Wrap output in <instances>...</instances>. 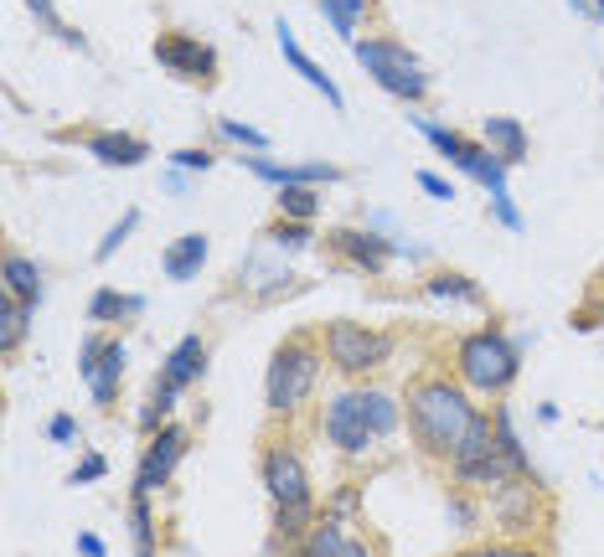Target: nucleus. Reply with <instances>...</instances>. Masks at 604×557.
<instances>
[{
  "mask_svg": "<svg viewBox=\"0 0 604 557\" xmlns=\"http://www.w3.org/2000/svg\"><path fill=\"white\" fill-rule=\"evenodd\" d=\"M475 419H481V413H475V403L465 398V388L419 382V388L408 392V423H413V439L423 444V454H444V460H454V450L465 444Z\"/></svg>",
  "mask_w": 604,
  "mask_h": 557,
  "instance_id": "1",
  "label": "nucleus"
},
{
  "mask_svg": "<svg viewBox=\"0 0 604 557\" xmlns=\"http://www.w3.org/2000/svg\"><path fill=\"white\" fill-rule=\"evenodd\" d=\"M398 429V403L388 392H341L326 408V439L341 454H367Z\"/></svg>",
  "mask_w": 604,
  "mask_h": 557,
  "instance_id": "2",
  "label": "nucleus"
},
{
  "mask_svg": "<svg viewBox=\"0 0 604 557\" xmlns=\"http://www.w3.org/2000/svg\"><path fill=\"white\" fill-rule=\"evenodd\" d=\"M316 372H320L316 341L310 336H289L285 347L274 351L269 377H264V398H269L274 413H295L310 398V388H316Z\"/></svg>",
  "mask_w": 604,
  "mask_h": 557,
  "instance_id": "3",
  "label": "nucleus"
},
{
  "mask_svg": "<svg viewBox=\"0 0 604 557\" xmlns=\"http://www.w3.org/2000/svg\"><path fill=\"white\" fill-rule=\"evenodd\" d=\"M454 367H460V377H465V388L475 392H506L516 382V347L506 341L501 331H475L460 341V351H454Z\"/></svg>",
  "mask_w": 604,
  "mask_h": 557,
  "instance_id": "4",
  "label": "nucleus"
},
{
  "mask_svg": "<svg viewBox=\"0 0 604 557\" xmlns=\"http://www.w3.org/2000/svg\"><path fill=\"white\" fill-rule=\"evenodd\" d=\"M357 62H362L393 99H413V104H419L423 93H429V73H423L419 58H408V47H398V42H357Z\"/></svg>",
  "mask_w": 604,
  "mask_h": 557,
  "instance_id": "5",
  "label": "nucleus"
},
{
  "mask_svg": "<svg viewBox=\"0 0 604 557\" xmlns=\"http://www.w3.org/2000/svg\"><path fill=\"white\" fill-rule=\"evenodd\" d=\"M326 357H331L341 372H372L393 357V341L382 331H367V326H351V320H331L326 326Z\"/></svg>",
  "mask_w": 604,
  "mask_h": 557,
  "instance_id": "6",
  "label": "nucleus"
},
{
  "mask_svg": "<svg viewBox=\"0 0 604 557\" xmlns=\"http://www.w3.org/2000/svg\"><path fill=\"white\" fill-rule=\"evenodd\" d=\"M78 372L89 377L93 403L114 408V392H120V377H124V341L89 336V341H83V351H78Z\"/></svg>",
  "mask_w": 604,
  "mask_h": 557,
  "instance_id": "7",
  "label": "nucleus"
},
{
  "mask_svg": "<svg viewBox=\"0 0 604 557\" xmlns=\"http://www.w3.org/2000/svg\"><path fill=\"white\" fill-rule=\"evenodd\" d=\"M155 62L166 68V73L186 78V83H207L217 73V52L197 37H186V31H166L161 42H155Z\"/></svg>",
  "mask_w": 604,
  "mask_h": 557,
  "instance_id": "8",
  "label": "nucleus"
},
{
  "mask_svg": "<svg viewBox=\"0 0 604 557\" xmlns=\"http://www.w3.org/2000/svg\"><path fill=\"white\" fill-rule=\"evenodd\" d=\"M264 485H269L274 506H310V475H305V460L289 444H274L264 454Z\"/></svg>",
  "mask_w": 604,
  "mask_h": 557,
  "instance_id": "9",
  "label": "nucleus"
},
{
  "mask_svg": "<svg viewBox=\"0 0 604 557\" xmlns=\"http://www.w3.org/2000/svg\"><path fill=\"white\" fill-rule=\"evenodd\" d=\"M182 454H186V434L176 429V423H166L161 434H151V444H145V460H140V470H135V491L155 496V491H161V485L176 475Z\"/></svg>",
  "mask_w": 604,
  "mask_h": 557,
  "instance_id": "10",
  "label": "nucleus"
},
{
  "mask_svg": "<svg viewBox=\"0 0 604 557\" xmlns=\"http://www.w3.org/2000/svg\"><path fill=\"white\" fill-rule=\"evenodd\" d=\"M331 248L347 258V264H357L362 274H382V269H388V258L398 254L388 238H378V233H362V227H336Z\"/></svg>",
  "mask_w": 604,
  "mask_h": 557,
  "instance_id": "11",
  "label": "nucleus"
},
{
  "mask_svg": "<svg viewBox=\"0 0 604 557\" xmlns=\"http://www.w3.org/2000/svg\"><path fill=\"white\" fill-rule=\"evenodd\" d=\"M243 166L274 186H316V182H336L341 176L336 166H279V161H264V155H243Z\"/></svg>",
  "mask_w": 604,
  "mask_h": 557,
  "instance_id": "12",
  "label": "nucleus"
},
{
  "mask_svg": "<svg viewBox=\"0 0 604 557\" xmlns=\"http://www.w3.org/2000/svg\"><path fill=\"white\" fill-rule=\"evenodd\" d=\"M202 367H207V341H202V336H186L182 347L166 357V372H161V382H166V388H176V392H186L202 377Z\"/></svg>",
  "mask_w": 604,
  "mask_h": 557,
  "instance_id": "13",
  "label": "nucleus"
},
{
  "mask_svg": "<svg viewBox=\"0 0 604 557\" xmlns=\"http://www.w3.org/2000/svg\"><path fill=\"white\" fill-rule=\"evenodd\" d=\"M279 52H285V62H289V68H295V73L305 78V83H310V89H320V93H326V104H331V109H347V99H341V89H336L331 78L320 73L316 62L305 58V52H300V42H295V31H289L285 21H279Z\"/></svg>",
  "mask_w": 604,
  "mask_h": 557,
  "instance_id": "14",
  "label": "nucleus"
},
{
  "mask_svg": "<svg viewBox=\"0 0 604 557\" xmlns=\"http://www.w3.org/2000/svg\"><path fill=\"white\" fill-rule=\"evenodd\" d=\"M305 553L310 557H372V547L357 543V537H347L336 522H320V527L305 532Z\"/></svg>",
  "mask_w": 604,
  "mask_h": 557,
  "instance_id": "15",
  "label": "nucleus"
},
{
  "mask_svg": "<svg viewBox=\"0 0 604 557\" xmlns=\"http://www.w3.org/2000/svg\"><path fill=\"white\" fill-rule=\"evenodd\" d=\"M161 264H166L171 279H197L202 264H207V233H186V238H176Z\"/></svg>",
  "mask_w": 604,
  "mask_h": 557,
  "instance_id": "16",
  "label": "nucleus"
},
{
  "mask_svg": "<svg viewBox=\"0 0 604 557\" xmlns=\"http://www.w3.org/2000/svg\"><path fill=\"white\" fill-rule=\"evenodd\" d=\"M485 145L506 161V166H516V161H528V130L516 120H506V114H496V120H485Z\"/></svg>",
  "mask_w": 604,
  "mask_h": 557,
  "instance_id": "17",
  "label": "nucleus"
},
{
  "mask_svg": "<svg viewBox=\"0 0 604 557\" xmlns=\"http://www.w3.org/2000/svg\"><path fill=\"white\" fill-rule=\"evenodd\" d=\"M89 155H99L104 166H140L145 155H151V145L135 135H93L89 140Z\"/></svg>",
  "mask_w": 604,
  "mask_h": 557,
  "instance_id": "18",
  "label": "nucleus"
},
{
  "mask_svg": "<svg viewBox=\"0 0 604 557\" xmlns=\"http://www.w3.org/2000/svg\"><path fill=\"white\" fill-rule=\"evenodd\" d=\"M6 295L37 305L42 300V269H37L31 258H21V254H6Z\"/></svg>",
  "mask_w": 604,
  "mask_h": 557,
  "instance_id": "19",
  "label": "nucleus"
},
{
  "mask_svg": "<svg viewBox=\"0 0 604 557\" xmlns=\"http://www.w3.org/2000/svg\"><path fill=\"white\" fill-rule=\"evenodd\" d=\"M145 310V300L140 295H120V289H99L89 305V320H99V326H109V320H124V316H140Z\"/></svg>",
  "mask_w": 604,
  "mask_h": 557,
  "instance_id": "20",
  "label": "nucleus"
},
{
  "mask_svg": "<svg viewBox=\"0 0 604 557\" xmlns=\"http://www.w3.org/2000/svg\"><path fill=\"white\" fill-rule=\"evenodd\" d=\"M37 310V305H27V300H16V295H6L0 300V351L11 357L16 347H21V336H27V316Z\"/></svg>",
  "mask_w": 604,
  "mask_h": 557,
  "instance_id": "21",
  "label": "nucleus"
},
{
  "mask_svg": "<svg viewBox=\"0 0 604 557\" xmlns=\"http://www.w3.org/2000/svg\"><path fill=\"white\" fill-rule=\"evenodd\" d=\"M320 11H326V21L336 27V37L357 42V27L367 21V0H320Z\"/></svg>",
  "mask_w": 604,
  "mask_h": 557,
  "instance_id": "22",
  "label": "nucleus"
},
{
  "mask_svg": "<svg viewBox=\"0 0 604 557\" xmlns=\"http://www.w3.org/2000/svg\"><path fill=\"white\" fill-rule=\"evenodd\" d=\"M316 212H320L316 186H279V217H289V223H310Z\"/></svg>",
  "mask_w": 604,
  "mask_h": 557,
  "instance_id": "23",
  "label": "nucleus"
},
{
  "mask_svg": "<svg viewBox=\"0 0 604 557\" xmlns=\"http://www.w3.org/2000/svg\"><path fill=\"white\" fill-rule=\"evenodd\" d=\"M423 289H429L434 300H481V285L465 279V274H434Z\"/></svg>",
  "mask_w": 604,
  "mask_h": 557,
  "instance_id": "24",
  "label": "nucleus"
},
{
  "mask_svg": "<svg viewBox=\"0 0 604 557\" xmlns=\"http://www.w3.org/2000/svg\"><path fill=\"white\" fill-rule=\"evenodd\" d=\"M243 285H254L258 295H279L289 285V269H264V258H243Z\"/></svg>",
  "mask_w": 604,
  "mask_h": 557,
  "instance_id": "25",
  "label": "nucleus"
},
{
  "mask_svg": "<svg viewBox=\"0 0 604 557\" xmlns=\"http://www.w3.org/2000/svg\"><path fill=\"white\" fill-rule=\"evenodd\" d=\"M27 6H31V16H37V21H42L47 31H58V37H62V42H68V47H83V37H78V31L68 27V21H62L52 0H27Z\"/></svg>",
  "mask_w": 604,
  "mask_h": 557,
  "instance_id": "26",
  "label": "nucleus"
},
{
  "mask_svg": "<svg viewBox=\"0 0 604 557\" xmlns=\"http://www.w3.org/2000/svg\"><path fill=\"white\" fill-rule=\"evenodd\" d=\"M274 527H279V537H305L310 532V506H274Z\"/></svg>",
  "mask_w": 604,
  "mask_h": 557,
  "instance_id": "27",
  "label": "nucleus"
},
{
  "mask_svg": "<svg viewBox=\"0 0 604 557\" xmlns=\"http://www.w3.org/2000/svg\"><path fill=\"white\" fill-rule=\"evenodd\" d=\"M135 227H140V212L130 207V212H124V217H120V223L109 227V238L99 243V248H93V258H99V264H104V258H114V248H120V243L130 238V233H135Z\"/></svg>",
  "mask_w": 604,
  "mask_h": 557,
  "instance_id": "28",
  "label": "nucleus"
},
{
  "mask_svg": "<svg viewBox=\"0 0 604 557\" xmlns=\"http://www.w3.org/2000/svg\"><path fill=\"white\" fill-rule=\"evenodd\" d=\"M135 543H140V553H151V543H155V516H151V496L145 491H135Z\"/></svg>",
  "mask_w": 604,
  "mask_h": 557,
  "instance_id": "29",
  "label": "nucleus"
},
{
  "mask_svg": "<svg viewBox=\"0 0 604 557\" xmlns=\"http://www.w3.org/2000/svg\"><path fill=\"white\" fill-rule=\"evenodd\" d=\"M269 243H279V248H305V243H310V223H289V217H279V223L269 227Z\"/></svg>",
  "mask_w": 604,
  "mask_h": 557,
  "instance_id": "30",
  "label": "nucleus"
},
{
  "mask_svg": "<svg viewBox=\"0 0 604 557\" xmlns=\"http://www.w3.org/2000/svg\"><path fill=\"white\" fill-rule=\"evenodd\" d=\"M217 130H223L227 140H238V145H248V151H264V145H269V140L258 135V130H248V124H238V120H223Z\"/></svg>",
  "mask_w": 604,
  "mask_h": 557,
  "instance_id": "31",
  "label": "nucleus"
},
{
  "mask_svg": "<svg viewBox=\"0 0 604 557\" xmlns=\"http://www.w3.org/2000/svg\"><path fill=\"white\" fill-rule=\"evenodd\" d=\"M109 475V460L104 454H89V460H83V465L73 470V485H89V481H104Z\"/></svg>",
  "mask_w": 604,
  "mask_h": 557,
  "instance_id": "32",
  "label": "nucleus"
},
{
  "mask_svg": "<svg viewBox=\"0 0 604 557\" xmlns=\"http://www.w3.org/2000/svg\"><path fill=\"white\" fill-rule=\"evenodd\" d=\"M419 186L434 196V202H450V196H454V186L444 182V176H434V171H419Z\"/></svg>",
  "mask_w": 604,
  "mask_h": 557,
  "instance_id": "33",
  "label": "nucleus"
},
{
  "mask_svg": "<svg viewBox=\"0 0 604 557\" xmlns=\"http://www.w3.org/2000/svg\"><path fill=\"white\" fill-rule=\"evenodd\" d=\"M460 557H543V553H532V547H512V543H501V547H475V553H460Z\"/></svg>",
  "mask_w": 604,
  "mask_h": 557,
  "instance_id": "34",
  "label": "nucleus"
},
{
  "mask_svg": "<svg viewBox=\"0 0 604 557\" xmlns=\"http://www.w3.org/2000/svg\"><path fill=\"white\" fill-rule=\"evenodd\" d=\"M171 161H176V171H207V166H212L207 151H176Z\"/></svg>",
  "mask_w": 604,
  "mask_h": 557,
  "instance_id": "35",
  "label": "nucleus"
},
{
  "mask_svg": "<svg viewBox=\"0 0 604 557\" xmlns=\"http://www.w3.org/2000/svg\"><path fill=\"white\" fill-rule=\"evenodd\" d=\"M47 434L58 439V444H68V439H73V434H78V423H73V419H68V413H58V419L47 423Z\"/></svg>",
  "mask_w": 604,
  "mask_h": 557,
  "instance_id": "36",
  "label": "nucleus"
},
{
  "mask_svg": "<svg viewBox=\"0 0 604 557\" xmlns=\"http://www.w3.org/2000/svg\"><path fill=\"white\" fill-rule=\"evenodd\" d=\"M78 553H83V557H109V553H104V543H99L93 532H78Z\"/></svg>",
  "mask_w": 604,
  "mask_h": 557,
  "instance_id": "37",
  "label": "nucleus"
},
{
  "mask_svg": "<svg viewBox=\"0 0 604 557\" xmlns=\"http://www.w3.org/2000/svg\"><path fill=\"white\" fill-rule=\"evenodd\" d=\"M569 6H574L579 16H590V21H594V0H569Z\"/></svg>",
  "mask_w": 604,
  "mask_h": 557,
  "instance_id": "38",
  "label": "nucleus"
},
{
  "mask_svg": "<svg viewBox=\"0 0 604 557\" xmlns=\"http://www.w3.org/2000/svg\"><path fill=\"white\" fill-rule=\"evenodd\" d=\"M594 21H604V0H594Z\"/></svg>",
  "mask_w": 604,
  "mask_h": 557,
  "instance_id": "39",
  "label": "nucleus"
},
{
  "mask_svg": "<svg viewBox=\"0 0 604 557\" xmlns=\"http://www.w3.org/2000/svg\"><path fill=\"white\" fill-rule=\"evenodd\" d=\"M295 557H310V553H305V547H300V553H295Z\"/></svg>",
  "mask_w": 604,
  "mask_h": 557,
  "instance_id": "40",
  "label": "nucleus"
},
{
  "mask_svg": "<svg viewBox=\"0 0 604 557\" xmlns=\"http://www.w3.org/2000/svg\"><path fill=\"white\" fill-rule=\"evenodd\" d=\"M140 557H155V553H140Z\"/></svg>",
  "mask_w": 604,
  "mask_h": 557,
  "instance_id": "41",
  "label": "nucleus"
}]
</instances>
